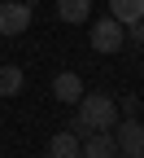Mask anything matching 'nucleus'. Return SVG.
Masks as SVG:
<instances>
[{
    "instance_id": "9d476101",
    "label": "nucleus",
    "mask_w": 144,
    "mask_h": 158,
    "mask_svg": "<svg viewBox=\"0 0 144 158\" xmlns=\"http://www.w3.org/2000/svg\"><path fill=\"white\" fill-rule=\"evenodd\" d=\"M18 92H22V70L0 66V97H18Z\"/></svg>"
},
{
    "instance_id": "f257e3e1",
    "label": "nucleus",
    "mask_w": 144,
    "mask_h": 158,
    "mask_svg": "<svg viewBox=\"0 0 144 158\" xmlns=\"http://www.w3.org/2000/svg\"><path fill=\"white\" fill-rule=\"evenodd\" d=\"M79 123H83L88 132H109L114 123H118V101L114 97H105V92H83L79 97Z\"/></svg>"
},
{
    "instance_id": "423d86ee",
    "label": "nucleus",
    "mask_w": 144,
    "mask_h": 158,
    "mask_svg": "<svg viewBox=\"0 0 144 158\" xmlns=\"http://www.w3.org/2000/svg\"><path fill=\"white\" fill-rule=\"evenodd\" d=\"M53 92H57L61 106H79V97H83V79H79L74 70H61V75L53 79Z\"/></svg>"
},
{
    "instance_id": "6e6552de",
    "label": "nucleus",
    "mask_w": 144,
    "mask_h": 158,
    "mask_svg": "<svg viewBox=\"0 0 144 158\" xmlns=\"http://www.w3.org/2000/svg\"><path fill=\"white\" fill-rule=\"evenodd\" d=\"M88 13H92V0H57V18L70 22V27L88 22Z\"/></svg>"
},
{
    "instance_id": "f8f14e48",
    "label": "nucleus",
    "mask_w": 144,
    "mask_h": 158,
    "mask_svg": "<svg viewBox=\"0 0 144 158\" xmlns=\"http://www.w3.org/2000/svg\"><path fill=\"white\" fill-rule=\"evenodd\" d=\"M0 5H5V0H0Z\"/></svg>"
},
{
    "instance_id": "f03ea898",
    "label": "nucleus",
    "mask_w": 144,
    "mask_h": 158,
    "mask_svg": "<svg viewBox=\"0 0 144 158\" xmlns=\"http://www.w3.org/2000/svg\"><path fill=\"white\" fill-rule=\"evenodd\" d=\"M122 44H127V27H122V22L100 18V22L92 27V48H96V53H118Z\"/></svg>"
},
{
    "instance_id": "7ed1b4c3",
    "label": "nucleus",
    "mask_w": 144,
    "mask_h": 158,
    "mask_svg": "<svg viewBox=\"0 0 144 158\" xmlns=\"http://www.w3.org/2000/svg\"><path fill=\"white\" fill-rule=\"evenodd\" d=\"M114 141H118V154L122 158H144V123L140 118H127V123H114Z\"/></svg>"
},
{
    "instance_id": "9b49d317",
    "label": "nucleus",
    "mask_w": 144,
    "mask_h": 158,
    "mask_svg": "<svg viewBox=\"0 0 144 158\" xmlns=\"http://www.w3.org/2000/svg\"><path fill=\"white\" fill-rule=\"evenodd\" d=\"M140 31H144V22H140Z\"/></svg>"
},
{
    "instance_id": "1a4fd4ad",
    "label": "nucleus",
    "mask_w": 144,
    "mask_h": 158,
    "mask_svg": "<svg viewBox=\"0 0 144 158\" xmlns=\"http://www.w3.org/2000/svg\"><path fill=\"white\" fill-rule=\"evenodd\" d=\"M48 158H79V136L74 132H57L48 141Z\"/></svg>"
},
{
    "instance_id": "0eeeda50",
    "label": "nucleus",
    "mask_w": 144,
    "mask_h": 158,
    "mask_svg": "<svg viewBox=\"0 0 144 158\" xmlns=\"http://www.w3.org/2000/svg\"><path fill=\"white\" fill-rule=\"evenodd\" d=\"M109 18L122 22V27L144 22V0H109Z\"/></svg>"
},
{
    "instance_id": "39448f33",
    "label": "nucleus",
    "mask_w": 144,
    "mask_h": 158,
    "mask_svg": "<svg viewBox=\"0 0 144 158\" xmlns=\"http://www.w3.org/2000/svg\"><path fill=\"white\" fill-rule=\"evenodd\" d=\"M79 158H118V141L109 132H88L79 141Z\"/></svg>"
},
{
    "instance_id": "20e7f679",
    "label": "nucleus",
    "mask_w": 144,
    "mask_h": 158,
    "mask_svg": "<svg viewBox=\"0 0 144 158\" xmlns=\"http://www.w3.org/2000/svg\"><path fill=\"white\" fill-rule=\"evenodd\" d=\"M31 27V5L26 0H5L0 5V35H22Z\"/></svg>"
}]
</instances>
